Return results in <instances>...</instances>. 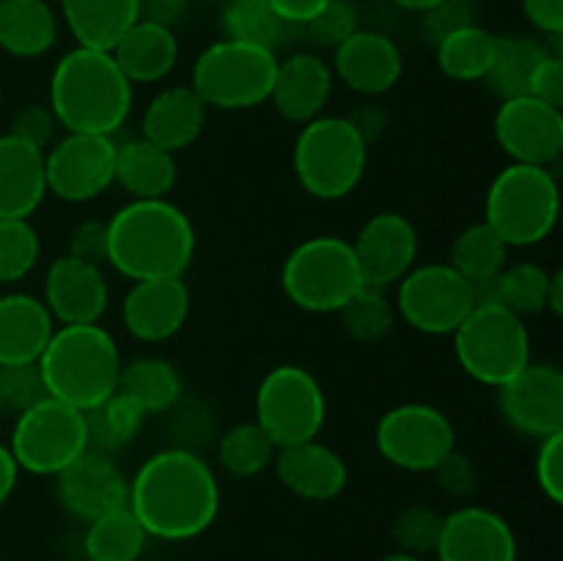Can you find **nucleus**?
<instances>
[{"mask_svg":"<svg viewBox=\"0 0 563 561\" xmlns=\"http://www.w3.org/2000/svg\"><path fill=\"white\" fill-rule=\"evenodd\" d=\"M190 317V289L185 278L132 280L121 302V319L132 339L143 344L168 341Z\"/></svg>","mask_w":563,"mask_h":561,"instance_id":"19","label":"nucleus"},{"mask_svg":"<svg viewBox=\"0 0 563 561\" xmlns=\"http://www.w3.org/2000/svg\"><path fill=\"white\" fill-rule=\"evenodd\" d=\"M42 242L31 218H0V284L22 280L38 262Z\"/></svg>","mask_w":563,"mask_h":561,"instance_id":"42","label":"nucleus"},{"mask_svg":"<svg viewBox=\"0 0 563 561\" xmlns=\"http://www.w3.org/2000/svg\"><path fill=\"white\" fill-rule=\"evenodd\" d=\"M550 284H553V273L542 264H506L495 278L473 286V297H476V306L478 302H498L526 319L548 311Z\"/></svg>","mask_w":563,"mask_h":561,"instance_id":"32","label":"nucleus"},{"mask_svg":"<svg viewBox=\"0 0 563 561\" xmlns=\"http://www.w3.org/2000/svg\"><path fill=\"white\" fill-rule=\"evenodd\" d=\"M55 130H58V121H55L53 110L44 108V105H25L22 110H16V116L11 119V135L22 138L31 146L47 152L55 143Z\"/></svg>","mask_w":563,"mask_h":561,"instance_id":"49","label":"nucleus"},{"mask_svg":"<svg viewBox=\"0 0 563 561\" xmlns=\"http://www.w3.org/2000/svg\"><path fill=\"white\" fill-rule=\"evenodd\" d=\"M528 94L537 99H542V102L561 108L563 105V61H561V55L548 53L542 61H539L537 72H533L531 82H528Z\"/></svg>","mask_w":563,"mask_h":561,"instance_id":"52","label":"nucleus"},{"mask_svg":"<svg viewBox=\"0 0 563 561\" xmlns=\"http://www.w3.org/2000/svg\"><path fill=\"white\" fill-rule=\"evenodd\" d=\"M454 355L467 377L500 388L531 363L526 319L498 302H478L454 330Z\"/></svg>","mask_w":563,"mask_h":561,"instance_id":"8","label":"nucleus"},{"mask_svg":"<svg viewBox=\"0 0 563 561\" xmlns=\"http://www.w3.org/2000/svg\"><path fill=\"white\" fill-rule=\"evenodd\" d=\"M379 457L410 473H432L456 449V429L440 407L405 402L385 413L374 429Z\"/></svg>","mask_w":563,"mask_h":561,"instance_id":"12","label":"nucleus"},{"mask_svg":"<svg viewBox=\"0 0 563 561\" xmlns=\"http://www.w3.org/2000/svg\"><path fill=\"white\" fill-rule=\"evenodd\" d=\"M82 418H86L88 449L113 457L124 451L126 446L135 443V438L143 429V421H146V413L137 410L124 394L113 391L102 402L82 410Z\"/></svg>","mask_w":563,"mask_h":561,"instance_id":"36","label":"nucleus"},{"mask_svg":"<svg viewBox=\"0 0 563 561\" xmlns=\"http://www.w3.org/2000/svg\"><path fill=\"white\" fill-rule=\"evenodd\" d=\"M47 193L60 201L86 204L115 185V141L110 135L66 132L44 152Z\"/></svg>","mask_w":563,"mask_h":561,"instance_id":"14","label":"nucleus"},{"mask_svg":"<svg viewBox=\"0 0 563 561\" xmlns=\"http://www.w3.org/2000/svg\"><path fill=\"white\" fill-rule=\"evenodd\" d=\"M526 20L544 36L559 38L563 33V0H522Z\"/></svg>","mask_w":563,"mask_h":561,"instance_id":"53","label":"nucleus"},{"mask_svg":"<svg viewBox=\"0 0 563 561\" xmlns=\"http://www.w3.org/2000/svg\"><path fill=\"white\" fill-rule=\"evenodd\" d=\"M278 449L313 440L328 421V396L308 369L280 363L256 388V418Z\"/></svg>","mask_w":563,"mask_h":561,"instance_id":"10","label":"nucleus"},{"mask_svg":"<svg viewBox=\"0 0 563 561\" xmlns=\"http://www.w3.org/2000/svg\"><path fill=\"white\" fill-rule=\"evenodd\" d=\"M55 493L71 517L91 522L126 506L130 479H124L113 457L86 449L55 476Z\"/></svg>","mask_w":563,"mask_h":561,"instance_id":"18","label":"nucleus"},{"mask_svg":"<svg viewBox=\"0 0 563 561\" xmlns=\"http://www.w3.org/2000/svg\"><path fill=\"white\" fill-rule=\"evenodd\" d=\"M438 561H517V537L509 520L487 506H460L445 515Z\"/></svg>","mask_w":563,"mask_h":561,"instance_id":"20","label":"nucleus"},{"mask_svg":"<svg viewBox=\"0 0 563 561\" xmlns=\"http://www.w3.org/2000/svg\"><path fill=\"white\" fill-rule=\"evenodd\" d=\"M209 108L192 86H168L148 99L141 119V138L176 154L198 141L207 124Z\"/></svg>","mask_w":563,"mask_h":561,"instance_id":"25","label":"nucleus"},{"mask_svg":"<svg viewBox=\"0 0 563 561\" xmlns=\"http://www.w3.org/2000/svg\"><path fill=\"white\" fill-rule=\"evenodd\" d=\"M548 55V47L537 38L528 36H498L495 42L493 64H489L487 82L500 99L520 97L528 94V82H531L533 72H537L539 61Z\"/></svg>","mask_w":563,"mask_h":561,"instance_id":"39","label":"nucleus"},{"mask_svg":"<svg viewBox=\"0 0 563 561\" xmlns=\"http://www.w3.org/2000/svg\"><path fill=\"white\" fill-rule=\"evenodd\" d=\"M121 350L108 328L91 324H55L38 369L53 399L88 410L119 388Z\"/></svg>","mask_w":563,"mask_h":561,"instance_id":"4","label":"nucleus"},{"mask_svg":"<svg viewBox=\"0 0 563 561\" xmlns=\"http://www.w3.org/2000/svg\"><path fill=\"white\" fill-rule=\"evenodd\" d=\"M390 3H394L396 9H405V11H416V14H423V11L432 9V6L440 3V0H390Z\"/></svg>","mask_w":563,"mask_h":561,"instance_id":"59","label":"nucleus"},{"mask_svg":"<svg viewBox=\"0 0 563 561\" xmlns=\"http://www.w3.org/2000/svg\"><path fill=\"white\" fill-rule=\"evenodd\" d=\"M0 416H3V405H0Z\"/></svg>","mask_w":563,"mask_h":561,"instance_id":"61","label":"nucleus"},{"mask_svg":"<svg viewBox=\"0 0 563 561\" xmlns=\"http://www.w3.org/2000/svg\"><path fill=\"white\" fill-rule=\"evenodd\" d=\"M190 9V0H141L143 20L159 22L165 28H174Z\"/></svg>","mask_w":563,"mask_h":561,"instance_id":"54","label":"nucleus"},{"mask_svg":"<svg viewBox=\"0 0 563 561\" xmlns=\"http://www.w3.org/2000/svg\"><path fill=\"white\" fill-rule=\"evenodd\" d=\"M66 132L110 135L124 127L132 110V82L110 50L80 47L60 55L49 75V102Z\"/></svg>","mask_w":563,"mask_h":561,"instance_id":"3","label":"nucleus"},{"mask_svg":"<svg viewBox=\"0 0 563 561\" xmlns=\"http://www.w3.org/2000/svg\"><path fill=\"white\" fill-rule=\"evenodd\" d=\"M333 77L363 97L388 94L405 72L401 50L388 33L357 28L346 42L333 50Z\"/></svg>","mask_w":563,"mask_h":561,"instance_id":"22","label":"nucleus"},{"mask_svg":"<svg viewBox=\"0 0 563 561\" xmlns=\"http://www.w3.org/2000/svg\"><path fill=\"white\" fill-rule=\"evenodd\" d=\"M58 38L49 0H0V50L14 58H38Z\"/></svg>","mask_w":563,"mask_h":561,"instance_id":"31","label":"nucleus"},{"mask_svg":"<svg viewBox=\"0 0 563 561\" xmlns=\"http://www.w3.org/2000/svg\"><path fill=\"white\" fill-rule=\"evenodd\" d=\"M69 256L97 264V267L108 264V229H104V220H82L71 229Z\"/></svg>","mask_w":563,"mask_h":561,"instance_id":"51","label":"nucleus"},{"mask_svg":"<svg viewBox=\"0 0 563 561\" xmlns=\"http://www.w3.org/2000/svg\"><path fill=\"white\" fill-rule=\"evenodd\" d=\"M170 432H174V446L201 454V446L207 443L209 432L214 429L212 416L198 399H179L170 407Z\"/></svg>","mask_w":563,"mask_h":561,"instance_id":"46","label":"nucleus"},{"mask_svg":"<svg viewBox=\"0 0 563 561\" xmlns=\"http://www.w3.org/2000/svg\"><path fill=\"white\" fill-rule=\"evenodd\" d=\"M278 446L256 421H242L225 429L218 440V460L225 473L236 479H251L267 471Z\"/></svg>","mask_w":563,"mask_h":561,"instance_id":"40","label":"nucleus"},{"mask_svg":"<svg viewBox=\"0 0 563 561\" xmlns=\"http://www.w3.org/2000/svg\"><path fill=\"white\" fill-rule=\"evenodd\" d=\"M42 300L58 324H91L108 311L110 289L102 267L66 253L47 267Z\"/></svg>","mask_w":563,"mask_h":561,"instance_id":"21","label":"nucleus"},{"mask_svg":"<svg viewBox=\"0 0 563 561\" xmlns=\"http://www.w3.org/2000/svg\"><path fill=\"white\" fill-rule=\"evenodd\" d=\"M55 330L42 297L14 292L0 295V366L38 361Z\"/></svg>","mask_w":563,"mask_h":561,"instance_id":"27","label":"nucleus"},{"mask_svg":"<svg viewBox=\"0 0 563 561\" xmlns=\"http://www.w3.org/2000/svg\"><path fill=\"white\" fill-rule=\"evenodd\" d=\"M366 165L368 143L346 116H317L297 132L291 168L311 198H346L361 185Z\"/></svg>","mask_w":563,"mask_h":561,"instance_id":"5","label":"nucleus"},{"mask_svg":"<svg viewBox=\"0 0 563 561\" xmlns=\"http://www.w3.org/2000/svg\"><path fill=\"white\" fill-rule=\"evenodd\" d=\"M60 16L80 47L113 50L141 20V0H58Z\"/></svg>","mask_w":563,"mask_h":561,"instance_id":"30","label":"nucleus"},{"mask_svg":"<svg viewBox=\"0 0 563 561\" xmlns=\"http://www.w3.org/2000/svg\"><path fill=\"white\" fill-rule=\"evenodd\" d=\"M126 506L148 537L185 542L218 520L220 482L201 454L168 446L130 479Z\"/></svg>","mask_w":563,"mask_h":561,"instance_id":"1","label":"nucleus"},{"mask_svg":"<svg viewBox=\"0 0 563 561\" xmlns=\"http://www.w3.org/2000/svg\"><path fill=\"white\" fill-rule=\"evenodd\" d=\"M110 55L119 69L124 72L132 86L137 82H159L174 72L179 61V38L174 28H165L152 20H137L119 42L113 44Z\"/></svg>","mask_w":563,"mask_h":561,"instance_id":"28","label":"nucleus"},{"mask_svg":"<svg viewBox=\"0 0 563 561\" xmlns=\"http://www.w3.org/2000/svg\"><path fill=\"white\" fill-rule=\"evenodd\" d=\"M346 336L361 344H377L390 336L396 324V308L388 300L385 289L363 284L339 311Z\"/></svg>","mask_w":563,"mask_h":561,"instance_id":"41","label":"nucleus"},{"mask_svg":"<svg viewBox=\"0 0 563 561\" xmlns=\"http://www.w3.org/2000/svg\"><path fill=\"white\" fill-rule=\"evenodd\" d=\"M176 157L146 138L115 143V185L130 198H165L176 185Z\"/></svg>","mask_w":563,"mask_h":561,"instance_id":"29","label":"nucleus"},{"mask_svg":"<svg viewBox=\"0 0 563 561\" xmlns=\"http://www.w3.org/2000/svg\"><path fill=\"white\" fill-rule=\"evenodd\" d=\"M280 16H284L289 25L302 28L311 16H317L319 11L328 6V0H267Z\"/></svg>","mask_w":563,"mask_h":561,"instance_id":"55","label":"nucleus"},{"mask_svg":"<svg viewBox=\"0 0 563 561\" xmlns=\"http://www.w3.org/2000/svg\"><path fill=\"white\" fill-rule=\"evenodd\" d=\"M280 286L291 306L308 314H339L363 286L352 242L335 234H317L291 248L280 267Z\"/></svg>","mask_w":563,"mask_h":561,"instance_id":"7","label":"nucleus"},{"mask_svg":"<svg viewBox=\"0 0 563 561\" xmlns=\"http://www.w3.org/2000/svg\"><path fill=\"white\" fill-rule=\"evenodd\" d=\"M495 42H498V36L487 28L476 25V22L449 33V36L434 44L440 72L454 82L484 80L489 64H493Z\"/></svg>","mask_w":563,"mask_h":561,"instance_id":"35","label":"nucleus"},{"mask_svg":"<svg viewBox=\"0 0 563 561\" xmlns=\"http://www.w3.org/2000/svg\"><path fill=\"white\" fill-rule=\"evenodd\" d=\"M86 449L88 432L82 410L53 396L20 413L9 440L16 468L36 476H58Z\"/></svg>","mask_w":563,"mask_h":561,"instance_id":"11","label":"nucleus"},{"mask_svg":"<svg viewBox=\"0 0 563 561\" xmlns=\"http://www.w3.org/2000/svg\"><path fill=\"white\" fill-rule=\"evenodd\" d=\"M47 196L44 152L22 138L0 135V218H31Z\"/></svg>","mask_w":563,"mask_h":561,"instance_id":"26","label":"nucleus"},{"mask_svg":"<svg viewBox=\"0 0 563 561\" xmlns=\"http://www.w3.org/2000/svg\"><path fill=\"white\" fill-rule=\"evenodd\" d=\"M16 479H20V468H16L9 446L0 443V506L11 498V493L16 487Z\"/></svg>","mask_w":563,"mask_h":561,"instance_id":"57","label":"nucleus"},{"mask_svg":"<svg viewBox=\"0 0 563 561\" xmlns=\"http://www.w3.org/2000/svg\"><path fill=\"white\" fill-rule=\"evenodd\" d=\"M509 251L511 248L500 240L498 231L482 220V223L465 226L454 237L449 264L467 284L476 286L482 280L495 278L509 264Z\"/></svg>","mask_w":563,"mask_h":561,"instance_id":"37","label":"nucleus"},{"mask_svg":"<svg viewBox=\"0 0 563 561\" xmlns=\"http://www.w3.org/2000/svg\"><path fill=\"white\" fill-rule=\"evenodd\" d=\"M44 399H49V391L38 361L0 366V405H3V410H14L20 416L27 407Z\"/></svg>","mask_w":563,"mask_h":561,"instance_id":"44","label":"nucleus"},{"mask_svg":"<svg viewBox=\"0 0 563 561\" xmlns=\"http://www.w3.org/2000/svg\"><path fill=\"white\" fill-rule=\"evenodd\" d=\"M357 28L361 25H357V9L352 0H328V6L317 16H311L300 31H306L313 47L333 53Z\"/></svg>","mask_w":563,"mask_h":561,"instance_id":"45","label":"nucleus"},{"mask_svg":"<svg viewBox=\"0 0 563 561\" xmlns=\"http://www.w3.org/2000/svg\"><path fill=\"white\" fill-rule=\"evenodd\" d=\"M445 515L427 504H412L401 509L394 520V542L399 544L401 553L429 556L438 550L440 534H443Z\"/></svg>","mask_w":563,"mask_h":561,"instance_id":"43","label":"nucleus"},{"mask_svg":"<svg viewBox=\"0 0 563 561\" xmlns=\"http://www.w3.org/2000/svg\"><path fill=\"white\" fill-rule=\"evenodd\" d=\"M559 212V179L542 165L509 163L498 170L484 198V223L493 226L509 248H531L548 240Z\"/></svg>","mask_w":563,"mask_h":561,"instance_id":"6","label":"nucleus"},{"mask_svg":"<svg viewBox=\"0 0 563 561\" xmlns=\"http://www.w3.org/2000/svg\"><path fill=\"white\" fill-rule=\"evenodd\" d=\"M363 284L388 289L396 286L418 258V231L401 212H377L352 240Z\"/></svg>","mask_w":563,"mask_h":561,"instance_id":"17","label":"nucleus"},{"mask_svg":"<svg viewBox=\"0 0 563 561\" xmlns=\"http://www.w3.org/2000/svg\"><path fill=\"white\" fill-rule=\"evenodd\" d=\"M548 311L561 317L563 314V273H553V284H550V300Z\"/></svg>","mask_w":563,"mask_h":561,"instance_id":"58","label":"nucleus"},{"mask_svg":"<svg viewBox=\"0 0 563 561\" xmlns=\"http://www.w3.org/2000/svg\"><path fill=\"white\" fill-rule=\"evenodd\" d=\"M220 25H223L225 38L256 44V47L273 50V53L286 47L291 36L300 31V28L289 25L267 0H229L220 14Z\"/></svg>","mask_w":563,"mask_h":561,"instance_id":"34","label":"nucleus"},{"mask_svg":"<svg viewBox=\"0 0 563 561\" xmlns=\"http://www.w3.org/2000/svg\"><path fill=\"white\" fill-rule=\"evenodd\" d=\"M146 539L148 534L143 531L130 506H121L88 522L82 548L88 561H137L146 548Z\"/></svg>","mask_w":563,"mask_h":561,"instance_id":"38","label":"nucleus"},{"mask_svg":"<svg viewBox=\"0 0 563 561\" xmlns=\"http://www.w3.org/2000/svg\"><path fill=\"white\" fill-rule=\"evenodd\" d=\"M473 306V286L449 262L421 267L416 264L396 284V317L405 319L418 333L451 336Z\"/></svg>","mask_w":563,"mask_h":561,"instance_id":"13","label":"nucleus"},{"mask_svg":"<svg viewBox=\"0 0 563 561\" xmlns=\"http://www.w3.org/2000/svg\"><path fill=\"white\" fill-rule=\"evenodd\" d=\"M432 473H434V479H438L440 490L449 495H454V498H471L478 487L476 465L471 462V457L462 454V451H456V449L451 451L449 457H443Z\"/></svg>","mask_w":563,"mask_h":561,"instance_id":"50","label":"nucleus"},{"mask_svg":"<svg viewBox=\"0 0 563 561\" xmlns=\"http://www.w3.org/2000/svg\"><path fill=\"white\" fill-rule=\"evenodd\" d=\"M278 53L256 44L220 38L192 64V91L214 110H251L269 102Z\"/></svg>","mask_w":563,"mask_h":561,"instance_id":"9","label":"nucleus"},{"mask_svg":"<svg viewBox=\"0 0 563 561\" xmlns=\"http://www.w3.org/2000/svg\"><path fill=\"white\" fill-rule=\"evenodd\" d=\"M533 476H537L539 490L550 504H563V432L539 440Z\"/></svg>","mask_w":563,"mask_h":561,"instance_id":"47","label":"nucleus"},{"mask_svg":"<svg viewBox=\"0 0 563 561\" xmlns=\"http://www.w3.org/2000/svg\"><path fill=\"white\" fill-rule=\"evenodd\" d=\"M506 424L526 438L563 432V372L553 363H528L498 388Z\"/></svg>","mask_w":563,"mask_h":561,"instance_id":"16","label":"nucleus"},{"mask_svg":"<svg viewBox=\"0 0 563 561\" xmlns=\"http://www.w3.org/2000/svg\"><path fill=\"white\" fill-rule=\"evenodd\" d=\"M346 119L355 124V130L361 132L363 141H366V143H372L374 138H377L379 132L388 127V119H385L383 110H377V108H363V110H357V113L346 116Z\"/></svg>","mask_w":563,"mask_h":561,"instance_id":"56","label":"nucleus"},{"mask_svg":"<svg viewBox=\"0 0 563 561\" xmlns=\"http://www.w3.org/2000/svg\"><path fill=\"white\" fill-rule=\"evenodd\" d=\"M476 22V11H473L471 0H440L432 9L421 14V31L427 42L438 44L449 33L460 31V28Z\"/></svg>","mask_w":563,"mask_h":561,"instance_id":"48","label":"nucleus"},{"mask_svg":"<svg viewBox=\"0 0 563 561\" xmlns=\"http://www.w3.org/2000/svg\"><path fill=\"white\" fill-rule=\"evenodd\" d=\"M108 264L126 280L185 278L196 256V229L168 198H132L108 220Z\"/></svg>","mask_w":563,"mask_h":561,"instance_id":"2","label":"nucleus"},{"mask_svg":"<svg viewBox=\"0 0 563 561\" xmlns=\"http://www.w3.org/2000/svg\"><path fill=\"white\" fill-rule=\"evenodd\" d=\"M379 561H423L421 556H412V553H401V550H396V553H388L383 556Z\"/></svg>","mask_w":563,"mask_h":561,"instance_id":"60","label":"nucleus"},{"mask_svg":"<svg viewBox=\"0 0 563 561\" xmlns=\"http://www.w3.org/2000/svg\"><path fill=\"white\" fill-rule=\"evenodd\" d=\"M333 69L322 55L291 53L278 61L269 102L278 110L280 119L302 127L322 116L333 91Z\"/></svg>","mask_w":563,"mask_h":561,"instance_id":"24","label":"nucleus"},{"mask_svg":"<svg viewBox=\"0 0 563 561\" xmlns=\"http://www.w3.org/2000/svg\"><path fill=\"white\" fill-rule=\"evenodd\" d=\"M115 391L124 394L146 416H159L181 399V374L165 358H135L126 366H121Z\"/></svg>","mask_w":563,"mask_h":561,"instance_id":"33","label":"nucleus"},{"mask_svg":"<svg viewBox=\"0 0 563 561\" xmlns=\"http://www.w3.org/2000/svg\"><path fill=\"white\" fill-rule=\"evenodd\" d=\"M495 141L511 163L550 168L563 152V113L531 94L500 99L495 113Z\"/></svg>","mask_w":563,"mask_h":561,"instance_id":"15","label":"nucleus"},{"mask_svg":"<svg viewBox=\"0 0 563 561\" xmlns=\"http://www.w3.org/2000/svg\"><path fill=\"white\" fill-rule=\"evenodd\" d=\"M275 476L302 501H333L350 482L344 457L322 440H302L275 451Z\"/></svg>","mask_w":563,"mask_h":561,"instance_id":"23","label":"nucleus"}]
</instances>
